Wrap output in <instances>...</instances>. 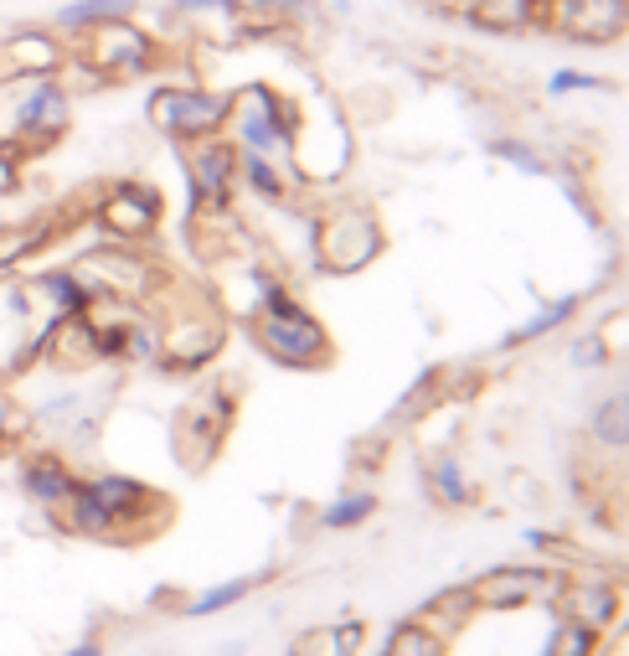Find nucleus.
Wrapping results in <instances>:
<instances>
[{
  "label": "nucleus",
  "instance_id": "18",
  "mask_svg": "<svg viewBox=\"0 0 629 656\" xmlns=\"http://www.w3.org/2000/svg\"><path fill=\"white\" fill-rule=\"evenodd\" d=\"M315 0H253L248 5V32H284L300 21H315Z\"/></svg>",
  "mask_w": 629,
  "mask_h": 656
},
{
  "label": "nucleus",
  "instance_id": "30",
  "mask_svg": "<svg viewBox=\"0 0 629 656\" xmlns=\"http://www.w3.org/2000/svg\"><path fill=\"white\" fill-rule=\"evenodd\" d=\"M289 656H305V652H289Z\"/></svg>",
  "mask_w": 629,
  "mask_h": 656
},
{
  "label": "nucleus",
  "instance_id": "3",
  "mask_svg": "<svg viewBox=\"0 0 629 656\" xmlns=\"http://www.w3.org/2000/svg\"><path fill=\"white\" fill-rule=\"evenodd\" d=\"M72 125V93L62 78H32L21 83L16 114H11V140H16L26 156L36 150H53Z\"/></svg>",
  "mask_w": 629,
  "mask_h": 656
},
{
  "label": "nucleus",
  "instance_id": "13",
  "mask_svg": "<svg viewBox=\"0 0 629 656\" xmlns=\"http://www.w3.org/2000/svg\"><path fill=\"white\" fill-rule=\"evenodd\" d=\"M459 11L486 32H526L541 16H552V0H465Z\"/></svg>",
  "mask_w": 629,
  "mask_h": 656
},
{
  "label": "nucleus",
  "instance_id": "17",
  "mask_svg": "<svg viewBox=\"0 0 629 656\" xmlns=\"http://www.w3.org/2000/svg\"><path fill=\"white\" fill-rule=\"evenodd\" d=\"M547 579L541 574H526V568H505V574H486L475 584V600L486 605H522V600H537Z\"/></svg>",
  "mask_w": 629,
  "mask_h": 656
},
{
  "label": "nucleus",
  "instance_id": "9",
  "mask_svg": "<svg viewBox=\"0 0 629 656\" xmlns=\"http://www.w3.org/2000/svg\"><path fill=\"white\" fill-rule=\"evenodd\" d=\"M93 218L104 222L114 238H144L161 222V192H150V186H140V182H119L98 202Z\"/></svg>",
  "mask_w": 629,
  "mask_h": 656
},
{
  "label": "nucleus",
  "instance_id": "7",
  "mask_svg": "<svg viewBox=\"0 0 629 656\" xmlns=\"http://www.w3.org/2000/svg\"><path fill=\"white\" fill-rule=\"evenodd\" d=\"M68 62V47L57 32L42 26H16L0 37V89L11 83H32V78H57Z\"/></svg>",
  "mask_w": 629,
  "mask_h": 656
},
{
  "label": "nucleus",
  "instance_id": "29",
  "mask_svg": "<svg viewBox=\"0 0 629 656\" xmlns=\"http://www.w3.org/2000/svg\"><path fill=\"white\" fill-rule=\"evenodd\" d=\"M62 656H98V646H78V652H62Z\"/></svg>",
  "mask_w": 629,
  "mask_h": 656
},
{
  "label": "nucleus",
  "instance_id": "21",
  "mask_svg": "<svg viewBox=\"0 0 629 656\" xmlns=\"http://www.w3.org/2000/svg\"><path fill=\"white\" fill-rule=\"evenodd\" d=\"M372 507H377V496H372V492H351V496H341L336 507H325L321 522H325V528H357V522L372 517Z\"/></svg>",
  "mask_w": 629,
  "mask_h": 656
},
{
  "label": "nucleus",
  "instance_id": "26",
  "mask_svg": "<svg viewBox=\"0 0 629 656\" xmlns=\"http://www.w3.org/2000/svg\"><path fill=\"white\" fill-rule=\"evenodd\" d=\"M21 161H26V150L16 140H0V197H11L21 186Z\"/></svg>",
  "mask_w": 629,
  "mask_h": 656
},
{
  "label": "nucleus",
  "instance_id": "8",
  "mask_svg": "<svg viewBox=\"0 0 629 656\" xmlns=\"http://www.w3.org/2000/svg\"><path fill=\"white\" fill-rule=\"evenodd\" d=\"M186 171H191V197H197L201 212H222L228 197H233V186H237V146L197 140Z\"/></svg>",
  "mask_w": 629,
  "mask_h": 656
},
{
  "label": "nucleus",
  "instance_id": "11",
  "mask_svg": "<svg viewBox=\"0 0 629 656\" xmlns=\"http://www.w3.org/2000/svg\"><path fill=\"white\" fill-rule=\"evenodd\" d=\"M83 492H89L93 507L114 522V532H125V522H140L150 507H161V496L150 492V486H140L135 475H89Z\"/></svg>",
  "mask_w": 629,
  "mask_h": 656
},
{
  "label": "nucleus",
  "instance_id": "27",
  "mask_svg": "<svg viewBox=\"0 0 629 656\" xmlns=\"http://www.w3.org/2000/svg\"><path fill=\"white\" fill-rule=\"evenodd\" d=\"M589 646H594V631H589V625H562L558 636H552V652L547 656H589Z\"/></svg>",
  "mask_w": 629,
  "mask_h": 656
},
{
  "label": "nucleus",
  "instance_id": "28",
  "mask_svg": "<svg viewBox=\"0 0 629 656\" xmlns=\"http://www.w3.org/2000/svg\"><path fill=\"white\" fill-rule=\"evenodd\" d=\"M176 11H243V0H176Z\"/></svg>",
  "mask_w": 629,
  "mask_h": 656
},
{
  "label": "nucleus",
  "instance_id": "6",
  "mask_svg": "<svg viewBox=\"0 0 629 656\" xmlns=\"http://www.w3.org/2000/svg\"><path fill=\"white\" fill-rule=\"evenodd\" d=\"M377 249H382V233L361 207L330 212V218L321 222V233H315V254H321L325 269H336V274H351V269H361V264H372Z\"/></svg>",
  "mask_w": 629,
  "mask_h": 656
},
{
  "label": "nucleus",
  "instance_id": "1",
  "mask_svg": "<svg viewBox=\"0 0 629 656\" xmlns=\"http://www.w3.org/2000/svg\"><path fill=\"white\" fill-rule=\"evenodd\" d=\"M258 290H264V306H258V321H253L258 347L269 352L273 362H284V367L325 362L330 336H325L321 321H315V315H310V310L300 306L289 290H279L273 279H258Z\"/></svg>",
  "mask_w": 629,
  "mask_h": 656
},
{
  "label": "nucleus",
  "instance_id": "12",
  "mask_svg": "<svg viewBox=\"0 0 629 656\" xmlns=\"http://www.w3.org/2000/svg\"><path fill=\"white\" fill-rule=\"evenodd\" d=\"M78 481H83V475L72 471L62 456H53V450H36V456L21 460V492L32 496L36 507H47V511L68 507L72 492H78Z\"/></svg>",
  "mask_w": 629,
  "mask_h": 656
},
{
  "label": "nucleus",
  "instance_id": "24",
  "mask_svg": "<svg viewBox=\"0 0 629 656\" xmlns=\"http://www.w3.org/2000/svg\"><path fill=\"white\" fill-rule=\"evenodd\" d=\"M253 589V579H233V584H217L212 595H201V600H191V615H217V610H228V605H237L243 595Z\"/></svg>",
  "mask_w": 629,
  "mask_h": 656
},
{
  "label": "nucleus",
  "instance_id": "15",
  "mask_svg": "<svg viewBox=\"0 0 629 656\" xmlns=\"http://www.w3.org/2000/svg\"><path fill=\"white\" fill-rule=\"evenodd\" d=\"M129 16H135V0H68V5L53 11V26L57 37H83V32L104 26V21H129Z\"/></svg>",
  "mask_w": 629,
  "mask_h": 656
},
{
  "label": "nucleus",
  "instance_id": "19",
  "mask_svg": "<svg viewBox=\"0 0 629 656\" xmlns=\"http://www.w3.org/2000/svg\"><path fill=\"white\" fill-rule=\"evenodd\" d=\"M594 439L598 445H614V450L629 445V388L609 393V399L594 408Z\"/></svg>",
  "mask_w": 629,
  "mask_h": 656
},
{
  "label": "nucleus",
  "instance_id": "22",
  "mask_svg": "<svg viewBox=\"0 0 629 656\" xmlns=\"http://www.w3.org/2000/svg\"><path fill=\"white\" fill-rule=\"evenodd\" d=\"M387 656H439V636L429 625H397L387 641Z\"/></svg>",
  "mask_w": 629,
  "mask_h": 656
},
{
  "label": "nucleus",
  "instance_id": "25",
  "mask_svg": "<svg viewBox=\"0 0 629 656\" xmlns=\"http://www.w3.org/2000/svg\"><path fill=\"white\" fill-rule=\"evenodd\" d=\"M429 486L444 496V502H465V496H469V486L459 481V465H454V460H433V465H429Z\"/></svg>",
  "mask_w": 629,
  "mask_h": 656
},
{
  "label": "nucleus",
  "instance_id": "20",
  "mask_svg": "<svg viewBox=\"0 0 629 656\" xmlns=\"http://www.w3.org/2000/svg\"><path fill=\"white\" fill-rule=\"evenodd\" d=\"M237 176H243V182H248L258 197H269V202L284 197V176L273 171L269 156H237Z\"/></svg>",
  "mask_w": 629,
  "mask_h": 656
},
{
  "label": "nucleus",
  "instance_id": "14",
  "mask_svg": "<svg viewBox=\"0 0 629 656\" xmlns=\"http://www.w3.org/2000/svg\"><path fill=\"white\" fill-rule=\"evenodd\" d=\"M57 238L53 218H26V222H0V274L21 269L32 254H42Z\"/></svg>",
  "mask_w": 629,
  "mask_h": 656
},
{
  "label": "nucleus",
  "instance_id": "5",
  "mask_svg": "<svg viewBox=\"0 0 629 656\" xmlns=\"http://www.w3.org/2000/svg\"><path fill=\"white\" fill-rule=\"evenodd\" d=\"M83 62L89 68H98V78H140L155 68V57H161V47H155V37L144 32V26H135V21H104V26H93V32H83Z\"/></svg>",
  "mask_w": 629,
  "mask_h": 656
},
{
  "label": "nucleus",
  "instance_id": "23",
  "mask_svg": "<svg viewBox=\"0 0 629 656\" xmlns=\"http://www.w3.org/2000/svg\"><path fill=\"white\" fill-rule=\"evenodd\" d=\"M21 435H32V414L11 393H0V456H11Z\"/></svg>",
  "mask_w": 629,
  "mask_h": 656
},
{
  "label": "nucleus",
  "instance_id": "4",
  "mask_svg": "<svg viewBox=\"0 0 629 656\" xmlns=\"http://www.w3.org/2000/svg\"><path fill=\"white\" fill-rule=\"evenodd\" d=\"M233 99L207 89H155L150 93V125L171 140H212L228 125Z\"/></svg>",
  "mask_w": 629,
  "mask_h": 656
},
{
  "label": "nucleus",
  "instance_id": "10",
  "mask_svg": "<svg viewBox=\"0 0 629 656\" xmlns=\"http://www.w3.org/2000/svg\"><path fill=\"white\" fill-rule=\"evenodd\" d=\"M552 16L573 42H614L629 32V0H552Z\"/></svg>",
  "mask_w": 629,
  "mask_h": 656
},
{
  "label": "nucleus",
  "instance_id": "2",
  "mask_svg": "<svg viewBox=\"0 0 629 656\" xmlns=\"http://www.w3.org/2000/svg\"><path fill=\"white\" fill-rule=\"evenodd\" d=\"M228 125H233L243 156H284L300 135V110L289 99H279L269 83H248V89L233 93Z\"/></svg>",
  "mask_w": 629,
  "mask_h": 656
},
{
  "label": "nucleus",
  "instance_id": "16",
  "mask_svg": "<svg viewBox=\"0 0 629 656\" xmlns=\"http://www.w3.org/2000/svg\"><path fill=\"white\" fill-rule=\"evenodd\" d=\"M26 285H32V295L53 315H83L93 306V290L78 279V269H47V274H36V279H26Z\"/></svg>",
  "mask_w": 629,
  "mask_h": 656
}]
</instances>
